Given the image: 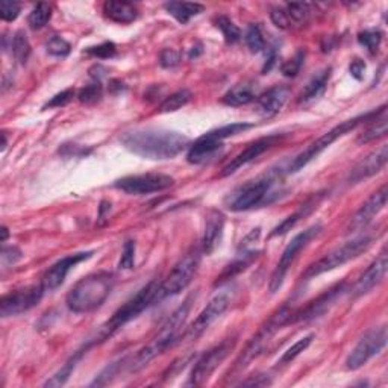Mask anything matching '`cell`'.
I'll use <instances>...</instances> for the list:
<instances>
[{
  "instance_id": "1",
  "label": "cell",
  "mask_w": 388,
  "mask_h": 388,
  "mask_svg": "<svg viewBox=\"0 0 388 388\" xmlns=\"http://www.w3.org/2000/svg\"><path fill=\"white\" fill-rule=\"evenodd\" d=\"M120 141L129 152L154 161L172 160L190 145V138L182 133L158 128L128 131Z\"/></svg>"
},
{
  "instance_id": "2",
  "label": "cell",
  "mask_w": 388,
  "mask_h": 388,
  "mask_svg": "<svg viewBox=\"0 0 388 388\" xmlns=\"http://www.w3.org/2000/svg\"><path fill=\"white\" fill-rule=\"evenodd\" d=\"M114 288V276L109 272H98L77 281L66 297L70 311L86 314L104 305Z\"/></svg>"
},
{
  "instance_id": "3",
  "label": "cell",
  "mask_w": 388,
  "mask_h": 388,
  "mask_svg": "<svg viewBox=\"0 0 388 388\" xmlns=\"http://www.w3.org/2000/svg\"><path fill=\"white\" fill-rule=\"evenodd\" d=\"M278 182L279 173L275 170L244 182L243 185L237 187L232 193L228 194L225 199L226 207L234 212H241L272 203L279 196L278 192H275Z\"/></svg>"
},
{
  "instance_id": "4",
  "label": "cell",
  "mask_w": 388,
  "mask_h": 388,
  "mask_svg": "<svg viewBox=\"0 0 388 388\" xmlns=\"http://www.w3.org/2000/svg\"><path fill=\"white\" fill-rule=\"evenodd\" d=\"M192 299H187L184 304H182L178 310L172 313L170 317L164 322L160 331L152 337V340L138 351V353L133 356V360L131 362V370L138 371L142 367H146L147 364L156 358L158 355H161L164 351H167L170 346L176 343V340L181 334L182 328L188 319L190 306H192Z\"/></svg>"
},
{
  "instance_id": "5",
  "label": "cell",
  "mask_w": 388,
  "mask_h": 388,
  "mask_svg": "<svg viewBox=\"0 0 388 388\" xmlns=\"http://www.w3.org/2000/svg\"><path fill=\"white\" fill-rule=\"evenodd\" d=\"M385 105L381 107L376 111H371V113H366V114H361L358 117H353L351 120H346L342 122L340 124H337L335 128H332L331 131H328L326 133H323L322 137H319L315 141H313L310 146H308L304 152H300L295 160L291 161L288 170L291 173H296L299 170H302L304 167H306L308 164H310L313 160H315L322 152H324L329 146L334 145V142L342 138L343 136H346L347 132L353 131L356 126H360L361 123H367V122H373L376 117H379L381 114L385 113Z\"/></svg>"
},
{
  "instance_id": "6",
  "label": "cell",
  "mask_w": 388,
  "mask_h": 388,
  "mask_svg": "<svg viewBox=\"0 0 388 388\" xmlns=\"http://www.w3.org/2000/svg\"><path fill=\"white\" fill-rule=\"evenodd\" d=\"M160 287H161V282L156 279L150 281L147 285H145L136 296H132L128 302L118 308V310L113 314V317L107 322L105 326H102L100 338L104 340L109 335H113L116 331L124 326L126 323L137 319L138 315L142 311H146L149 306L160 302Z\"/></svg>"
},
{
  "instance_id": "7",
  "label": "cell",
  "mask_w": 388,
  "mask_h": 388,
  "mask_svg": "<svg viewBox=\"0 0 388 388\" xmlns=\"http://www.w3.org/2000/svg\"><path fill=\"white\" fill-rule=\"evenodd\" d=\"M373 243V239L370 235L364 234L356 237V239L344 243L343 246L335 248L334 250H331L326 253L323 258L319 261H315L314 264L306 268L305 273L302 275V281H310L313 278H317V276L328 273L331 270H335V268L344 266L349 261L358 258L361 253L369 250V248Z\"/></svg>"
},
{
  "instance_id": "8",
  "label": "cell",
  "mask_w": 388,
  "mask_h": 388,
  "mask_svg": "<svg viewBox=\"0 0 388 388\" xmlns=\"http://www.w3.org/2000/svg\"><path fill=\"white\" fill-rule=\"evenodd\" d=\"M201 255L202 249L194 248L178 261V264L172 268L167 278L161 282L160 300L179 295L181 291H184L192 284L197 273V268L201 266Z\"/></svg>"
},
{
  "instance_id": "9",
  "label": "cell",
  "mask_w": 388,
  "mask_h": 388,
  "mask_svg": "<svg viewBox=\"0 0 388 388\" xmlns=\"http://www.w3.org/2000/svg\"><path fill=\"white\" fill-rule=\"evenodd\" d=\"M320 231H322V226L314 225L311 228H308L306 231L297 234L295 239H293L287 244V248H285L284 252H282V257L279 259V263L276 264V268L272 273L270 282H268V290H270L272 295H275L276 291L281 290L282 284L285 281V276H287L290 267L296 261L299 253L302 252V249L314 239V237H317L320 234Z\"/></svg>"
},
{
  "instance_id": "10",
  "label": "cell",
  "mask_w": 388,
  "mask_h": 388,
  "mask_svg": "<svg viewBox=\"0 0 388 388\" xmlns=\"http://www.w3.org/2000/svg\"><path fill=\"white\" fill-rule=\"evenodd\" d=\"M290 314H291V311L282 308V310L278 311V314H275L273 317L258 331V334L250 340L248 346L244 347V351L241 352V355L239 356V358H237L235 366H234V371L244 370L253 360L258 358L261 352L264 351V347L267 346V343L270 342V338L273 337L275 332L278 331L282 326V324H287Z\"/></svg>"
},
{
  "instance_id": "11",
  "label": "cell",
  "mask_w": 388,
  "mask_h": 388,
  "mask_svg": "<svg viewBox=\"0 0 388 388\" xmlns=\"http://www.w3.org/2000/svg\"><path fill=\"white\" fill-rule=\"evenodd\" d=\"M234 346H235V340L231 338V340H225V342L214 346L208 352H205L201 358L196 361L187 385L199 387L207 382L214 371L221 366V362L228 358V355L231 353Z\"/></svg>"
},
{
  "instance_id": "12",
  "label": "cell",
  "mask_w": 388,
  "mask_h": 388,
  "mask_svg": "<svg viewBox=\"0 0 388 388\" xmlns=\"http://www.w3.org/2000/svg\"><path fill=\"white\" fill-rule=\"evenodd\" d=\"M387 346V326L370 329L364 334L352 352L346 358L347 370H358L364 364H367L373 356L381 353V351Z\"/></svg>"
},
{
  "instance_id": "13",
  "label": "cell",
  "mask_w": 388,
  "mask_h": 388,
  "mask_svg": "<svg viewBox=\"0 0 388 388\" xmlns=\"http://www.w3.org/2000/svg\"><path fill=\"white\" fill-rule=\"evenodd\" d=\"M175 179L164 173H145V175H131L116 181L114 187L126 194L145 196L160 193L173 187Z\"/></svg>"
},
{
  "instance_id": "14",
  "label": "cell",
  "mask_w": 388,
  "mask_h": 388,
  "mask_svg": "<svg viewBox=\"0 0 388 388\" xmlns=\"http://www.w3.org/2000/svg\"><path fill=\"white\" fill-rule=\"evenodd\" d=\"M44 287L39 282L38 285H30V287L15 290L8 293L0 299V315L2 317H12L29 311L39 304V300L44 296Z\"/></svg>"
},
{
  "instance_id": "15",
  "label": "cell",
  "mask_w": 388,
  "mask_h": 388,
  "mask_svg": "<svg viewBox=\"0 0 388 388\" xmlns=\"http://www.w3.org/2000/svg\"><path fill=\"white\" fill-rule=\"evenodd\" d=\"M229 305H231V295H229L228 291L217 293V295L210 300V304L201 311V314L197 315V319L190 324V328H187L184 337L194 342V340L199 338L203 332L228 310Z\"/></svg>"
},
{
  "instance_id": "16",
  "label": "cell",
  "mask_w": 388,
  "mask_h": 388,
  "mask_svg": "<svg viewBox=\"0 0 388 388\" xmlns=\"http://www.w3.org/2000/svg\"><path fill=\"white\" fill-rule=\"evenodd\" d=\"M387 197H388V190L387 185H382L381 188L371 194L369 199L361 205V208L353 214V217L349 221V226H347V232H358L366 229L373 219L381 212L385 205H387Z\"/></svg>"
},
{
  "instance_id": "17",
  "label": "cell",
  "mask_w": 388,
  "mask_h": 388,
  "mask_svg": "<svg viewBox=\"0 0 388 388\" xmlns=\"http://www.w3.org/2000/svg\"><path fill=\"white\" fill-rule=\"evenodd\" d=\"M281 138H282V136H279V133H272V136L258 138L253 142H250V145L246 149H244L243 152H240L231 163L225 165L223 170H221V173H220V176L225 178V176L232 175V173H235L237 170L241 169L243 165L255 161L258 156H261L264 152H267L268 149H272L273 146L278 145Z\"/></svg>"
},
{
  "instance_id": "18",
  "label": "cell",
  "mask_w": 388,
  "mask_h": 388,
  "mask_svg": "<svg viewBox=\"0 0 388 388\" xmlns=\"http://www.w3.org/2000/svg\"><path fill=\"white\" fill-rule=\"evenodd\" d=\"M93 252H79V253H71V255L59 259L58 263H55L49 270L44 273V276L41 278V285L44 287L46 293L47 291H55L57 288H59L62 282L66 281L68 272L73 268L75 266H77L82 261L91 258Z\"/></svg>"
},
{
  "instance_id": "19",
  "label": "cell",
  "mask_w": 388,
  "mask_h": 388,
  "mask_svg": "<svg viewBox=\"0 0 388 388\" xmlns=\"http://www.w3.org/2000/svg\"><path fill=\"white\" fill-rule=\"evenodd\" d=\"M387 268H388V257H387V250L382 249V252L379 253L373 263L367 267V270L360 276L358 281H356V284L353 285L352 297L356 299L367 295V293L373 290L376 285L381 284L387 275Z\"/></svg>"
},
{
  "instance_id": "20",
  "label": "cell",
  "mask_w": 388,
  "mask_h": 388,
  "mask_svg": "<svg viewBox=\"0 0 388 388\" xmlns=\"http://www.w3.org/2000/svg\"><path fill=\"white\" fill-rule=\"evenodd\" d=\"M223 150V141L212 136V132H207L205 136L197 138L192 146L188 147L187 161L190 164H205L212 161L214 158L221 154Z\"/></svg>"
},
{
  "instance_id": "21",
  "label": "cell",
  "mask_w": 388,
  "mask_h": 388,
  "mask_svg": "<svg viewBox=\"0 0 388 388\" xmlns=\"http://www.w3.org/2000/svg\"><path fill=\"white\" fill-rule=\"evenodd\" d=\"M387 161H388V146L382 145L379 149L369 154L366 158H362V160L355 165L351 172L349 181L352 184H355V182L375 176L376 173H379L385 167Z\"/></svg>"
},
{
  "instance_id": "22",
  "label": "cell",
  "mask_w": 388,
  "mask_h": 388,
  "mask_svg": "<svg viewBox=\"0 0 388 388\" xmlns=\"http://www.w3.org/2000/svg\"><path fill=\"white\" fill-rule=\"evenodd\" d=\"M342 290H343V284H338V285H335V287L326 290L323 293V295H320L317 299H314L313 302L308 304L300 311L291 313L287 323H296V322L319 317V315H322L324 311L328 310V306L331 304H334V300L338 297L340 291H342Z\"/></svg>"
},
{
  "instance_id": "23",
  "label": "cell",
  "mask_w": 388,
  "mask_h": 388,
  "mask_svg": "<svg viewBox=\"0 0 388 388\" xmlns=\"http://www.w3.org/2000/svg\"><path fill=\"white\" fill-rule=\"evenodd\" d=\"M290 89L285 85H276L264 91L255 99V113L261 117H273L279 113L288 100Z\"/></svg>"
},
{
  "instance_id": "24",
  "label": "cell",
  "mask_w": 388,
  "mask_h": 388,
  "mask_svg": "<svg viewBox=\"0 0 388 388\" xmlns=\"http://www.w3.org/2000/svg\"><path fill=\"white\" fill-rule=\"evenodd\" d=\"M225 214L219 210H210L205 219V231L202 237V253L211 255L219 248L225 231Z\"/></svg>"
},
{
  "instance_id": "25",
  "label": "cell",
  "mask_w": 388,
  "mask_h": 388,
  "mask_svg": "<svg viewBox=\"0 0 388 388\" xmlns=\"http://www.w3.org/2000/svg\"><path fill=\"white\" fill-rule=\"evenodd\" d=\"M331 73H332V68L328 67L319 71L317 75H314L311 77V81L305 85L302 93H300V98H299L300 104H311V102L322 98L323 93L326 91Z\"/></svg>"
},
{
  "instance_id": "26",
  "label": "cell",
  "mask_w": 388,
  "mask_h": 388,
  "mask_svg": "<svg viewBox=\"0 0 388 388\" xmlns=\"http://www.w3.org/2000/svg\"><path fill=\"white\" fill-rule=\"evenodd\" d=\"M104 14L111 21L120 23V25H129L138 17L137 6L129 2H105Z\"/></svg>"
},
{
  "instance_id": "27",
  "label": "cell",
  "mask_w": 388,
  "mask_h": 388,
  "mask_svg": "<svg viewBox=\"0 0 388 388\" xmlns=\"http://www.w3.org/2000/svg\"><path fill=\"white\" fill-rule=\"evenodd\" d=\"M255 99H257V91L253 84L243 82L232 86V89L225 94L221 102L228 107H244Z\"/></svg>"
},
{
  "instance_id": "28",
  "label": "cell",
  "mask_w": 388,
  "mask_h": 388,
  "mask_svg": "<svg viewBox=\"0 0 388 388\" xmlns=\"http://www.w3.org/2000/svg\"><path fill=\"white\" fill-rule=\"evenodd\" d=\"M164 10L167 11L172 17H175L181 25H187L193 17L203 12L205 6L201 3H190V2H169L164 5Z\"/></svg>"
},
{
  "instance_id": "29",
  "label": "cell",
  "mask_w": 388,
  "mask_h": 388,
  "mask_svg": "<svg viewBox=\"0 0 388 388\" xmlns=\"http://www.w3.org/2000/svg\"><path fill=\"white\" fill-rule=\"evenodd\" d=\"M258 253L259 252H246V253H243V255H240L237 259H234L231 264L226 266V268L223 272H221V275L217 278V282L216 285H220V284H223L229 279H232L234 276H237L239 273L244 272L246 268L253 263L258 258Z\"/></svg>"
},
{
  "instance_id": "30",
  "label": "cell",
  "mask_w": 388,
  "mask_h": 388,
  "mask_svg": "<svg viewBox=\"0 0 388 388\" xmlns=\"http://www.w3.org/2000/svg\"><path fill=\"white\" fill-rule=\"evenodd\" d=\"M387 131H388V124H387V116L384 113L379 117H376L375 120L371 122L369 128L361 133V136L358 137V142L360 145H366V142L382 138L387 136Z\"/></svg>"
},
{
  "instance_id": "31",
  "label": "cell",
  "mask_w": 388,
  "mask_h": 388,
  "mask_svg": "<svg viewBox=\"0 0 388 388\" xmlns=\"http://www.w3.org/2000/svg\"><path fill=\"white\" fill-rule=\"evenodd\" d=\"M30 52H33V47H30L28 35L23 30H17L12 38V53L15 61L25 66L30 57Z\"/></svg>"
},
{
  "instance_id": "32",
  "label": "cell",
  "mask_w": 388,
  "mask_h": 388,
  "mask_svg": "<svg viewBox=\"0 0 388 388\" xmlns=\"http://www.w3.org/2000/svg\"><path fill=\"white\" fill-rule=\"evenodd\" d=\"M214 23H216V28L220 29V33L223 34L225 41L228 44H235L241 39L240 28L237 26L231 19L226 17V15H219V17L214 20Z\"/></svg>"
},
{
  "instance_id": "33",
  "label": "cell",
  "mask_w": 388,
  "mask_h": 388,
  "mask_svg": "<svg viewBox=\"0 0 388 388\" xmlns=\"http://www.w3.org/2000/svg\"><path fill=\"white\" fill-rule=\"evenodd\" d=\"M193 98V94L192 91H188V90H179L176 93H173L170 94L169 98H165L164 102L161 104L160 107V113H175V111L181 109L182 107H185L190 100H192Z\"/></svg>"
},
{
  "instance_id": "34",
  "label": "cell",
  "mask_w": 388,
  "mask_h": 388,
  "mask_svg": "<svg viewBox=\"0 0 388 388\" xmlns=\"http://www.w3.org/2000/svg\"><path fill=\"white\" fill-rule=\"evenodd\" d=\"M50 17H52V6L49 3H38L37 6H34V10L30 11L28 23L30 28L38 30L49 23Z\"/></svg>"
},
{
  "instance_id": "35",
  "label": "cell",
  "mask_w": 388,
  "mask_h": 388,
  "mask_svg": "<svg viewBox=\"0 0 388 388\" xmlns=\"http://www.w3.org/2000/svg\"><path fill=\"white\" fill-rule=\"evenodd\" d=\"M358 43L369 53L375 55L382 43V33L379 29H364L358 34Z\"/></svg>"
},
{
  "instance_id": "36",
  "label": "cell",
  "mask_w": 388,
  "mask_h": 388,
  "mask_svg": "<svg viewBox=\"0 0 388 388\" xmlns=\"http://www.w3.org/2000/svg\"><path fill=\"white\" fill-rule=\"evenodd\" d=\"M244 39H246V44L252 53H259V52L266 50L267 41H266L263 29H261L259 25H250L248 28V33H246Z\"/></svg>"
},
{
  "instance_id": "37",
  "label": "cell",
  "mask_w": 388,
  "mask_h": 388,
  "mask_svg": "<svg viewBox=\"0 0 388 388\" xmlns=\"http://www.w3.org/2000/svg\"><path fill=\"white\" fill-rule=\"evenodd\" d=\"M313 340H314V334H310V335L297 340L295 344L288 347V349L284 352V355L281 356V360L278 361V364H281V366H285V364H290V362L295 361L300 353L305 352L308 347H310V344L313 343Z\"/></svg>"
},
{
  "instance_id": "38",
  "label": "cell",
  "mask_w": 388,
  "mask_h": 388,
  "mask_svg": "<svg viewBox=\"0 0 388 388\" xmlns=\"http://www.w3.org/2000/svg\"><path fill=\"white\" fill-rule=\"evenodd\" d=\"M313 205H314V202H308V203L305 205V207H302V210L297 211L296 214H293V216L285 219L281 225H278V226H276V228L273 229V232L270 234V237L284 235V234H287L288 231H291V229L297 225V221H299L300 219H304V217L306 216V214L310 212V207H313Z\"/></svg>"
},
{
  "instance_id": "39",
  "label": "cell",
  "mask_w": 388,
  "mask_h": 388,
  "mask_svg": "<svg viewBox=\"0 0 388 388\" xmlns=\"http://www.w3.org/2000/svg\"><path fill=\"white\" fill-rule=\"evenodd\" d=\"M84 352H81V353H77V355H75L73 358H71L70 361H67L66 364H64V367H62L58 373H55L49 381H47L46 384H44V387H61V385H64L66 382H67V379L70 378V375L73 373V370H75V367H76V362L79 361V358H81V355H82Z\"/></svg>"
},
{
  "instance_id": "40",
  "label": "cell",
  "mask_w": 388,
  "mask_h": 388,
  "mask_svg": "<svg viewBox=\"0 0 388 388\" xmlns=\"http://www.w3.org/2000/svg\"><path fill=\"white\" fill-rule=\"evenodd\" d=\"M284 8L291 20V25H304L311 14L308 3H287Z\"/></svg>"
},
{
  "instance_id": "41",
  "label": "cell",
  "mask_w": 388,
  "mask_h": 388,
  "mask_svg": "<svg viewBox=\"0 0 388 388\" xmlns=\"http://www.w3.org/2000/svg\"><path fill=\"white\" fill-rule=\"evenodd\" d=\"M253 128L252 123H232V124H226V126H221L219 129H214L211 131L214 137H217L219 140H226L229 137H234L237 133H241L244 131H248Z\"/></svg>"
},
{
  "instance_id": "42",
  "label": "cell",
  "mask_w": 388,
  "mask_h": 388,
  "mask_svg": "<svg viewBox=\"0 0 388 388\" xmlns=\"http://www.w3.org/2000/svg\"><path fill=\"white\" fill-rule=\"evenodd\" d=\"M46 49H47V53H50L52 57H58V58H64L67 57V55L70 53L71 50V46L68 41H66L64 38H61V37H52L49 41H47L46 44Z\"/></svg>"
},
{
  "instance_id": "43",
  "label": "cell",
  "mask_w": 388,
  "mask_h": 388,
  "mask_svg": "<svg viewBox=\"0 0 388 388\" xmlns=\"http://www.w3.org/2000/svg\"><path fill=\"white\" fill-rule=\"evenodd\" d=\"M304 61H305V50H299L291 59H288L287 62H284L282 67H281L282 75L287 76V77L297 76L300 68H302V66H304Z\"/></svg>"
},
{
  "instance_id": "44",
  "label": "cell",
  "mask_w": 388,
  "mask_h": 388,
  "mask_svg": "<svg viewBox=\"0 0 388 388\" xmlns=\"http://www.w3.org/2000/svg\"><path fill=\"white\" fill-rule=\"evenodd\" d=\"M102 98V85L99 81H96L94 84L85 85L82 90H79L77 93V99L82 102V104H94Z\"/></svg>"
},
{
  "instance_id": "45",
  "label": "cell",
  "mask_w": 388,
  "mask_h": 388,
  "mask_svg": "<svg viewBox=\"0 0 388 388\" xmlns=\"http://www.w3.org/2000/svg\"><path fill=\"white\" fill-rule=\"evenodd\" d=\"M85 53L90 55V57L94 58H100V59H108V58H113L114 55L117 53V47L114 43H102L99 46H94V47H89V49H85Z\"/></svg>"
},
{
  "instance_id": "46",
  "label": "cell",
  "mask_w": 388,
  "mask_h": 388,
  "mask_svg": "<svg viewBox=\"0 0 388 388\" xmlns=\"http://www.w3.org/2000/svg\"><path fill=\"white\" fill-rule=\"evenodd\" d=\"M133 264H136V243L129 240L124 243L118 267L123 268V270H131V268H133Z\"/></svg>"
},
{
  "instance_id": "47",
  "label": "cell",
  "mask_w": 388,
  "mask_h": 388,
  "mask_svg": "<svg viewBox=\"0 0 388 388\" xmlns=\"http://www.w3.org/2000/svg\"><path fill=\"white\" fill-rule=\"evenodd\" d=\"M20 15V5L11 0H3L0 3V19L3 21H14Z\"/></svg>"
},
{
  "instance_id": "48",
  "label": "cell",
  "mask_w": 388,
  "mask_h": 388,
  "mask_svg": "<svg viewBox=\"0 0 388 388\" xmlns=\"http://www.w3.org/2000/svg\"><path fill=\"white\" fill-rule=\"evenodd\" d=\"M270 19L273 21V25L279 29H288L293 26L285 8H275V10H272Z\"/></svg>"
},
{
  "instance_id": "49",
  "label": "cell",
  "mask_w": 388,
  "mask_h": 388,
  "mask_svg": "<svg viewBox=\"0 0 388 388\" xmlns=\"http://www.w3.org/2000/svg\"><path fill=\"white\" fill-rule=\"evenodd\" d=\"M181 53L175 49H164L160 53V66L164 68H173L179 64Z\"/></svg>"
},
{
  "instance_id": "50",
  "label": "cell",
  "mask_w": 388,
  "mask_h": 388,
  "mask_svg": "<svg viewBox=\"0 0 388 388\" xmlns=\"http://www.w3.org/2000/svg\"><path fill=\"white\" fill-rule=\"evenodd\" d=\"M73 96H75V90L73 89H68V90L61 91V93L57 94V96H53L50 99V102H47V104L44 105V108H61V107H66L68 102L73 99Z\"/></svg>"
},
{
  "instance_id": "51",
  "label": "cell",
  "mask_w": 388,
  "mask_h": 388,
  "mask_svg": "<svg viewBox=\"0 0 388 388\" xmlns=\"http://www.w3.org/2000/svg\"><path fill=\"white\" fill-rule=\"evenodd\" d=\"M117 369H118V362H113V364H109V366L102 371V373L94 379V381L91 382V385L94 387V385H105V384H108V381L111 378H113L114 375H116V371H117Z\"/></svg>"
},
{
  "instance_id": "52",
  "label": "cell",
  "mask_w": 388,
  "mask_h": 388,
  "mask_svg": "<svg viewBox=\"0 0 388 388\" xmlns=\"http://www.w3.org/2000/svg\"><path fill=\"white\" fill-rule=\"evenodd\" d=\"M20 258H21V252L17 248H5L2 250V264H3V267L15 264Z\"/></svg>"
},
{
  "instance_id": "53",
  "label": "cell",
  "mask_w": 388,
  "mask_h": 388,
  "mask_svg": "<svg viewBox=\"0 0 388 388\" xmlns=\"http://www.w3.org/2000/svg\"><path fill=\"white\" fill-rule=\"evenodd\" d=\"M349 70H351V75L356 79V81H362L364 71H366V62H364V61L360 59V58H355V59L351 62Z\"/></svg>"
},
{
  "instance_id": "54",
  "label": "cell",
  "mask_w": 388,
  "mask_h": 388,
  "mask_svg": "<svg viewBox=\"0 0 388 388\" xmlns=\"http://www.w3.org/2000/svg\"><path fill=\"white\" fill-rule=\"evenodd\" d=\"M199 53H202V46L197 44L196 47H193V50L190 52V58H197L199 57Z\"/></svg>"
},
{
  "instance_id": "55",
  "label": "cell",
  "mask_w": 388,
  "mask_h": 388,
  "mask_svg": "<svg viewBox=\"0 0 388 388\" xmlns=\"http://www.w3.org/2000/svg\"><path fill=\"white\" fill-rule=\"evenodd\" d=\"M0 232H2V239H0V240H2V243H5L8 240V237H10V232H8V228L2 226V231H0Z\"/></svg>"
}]
</instances>
